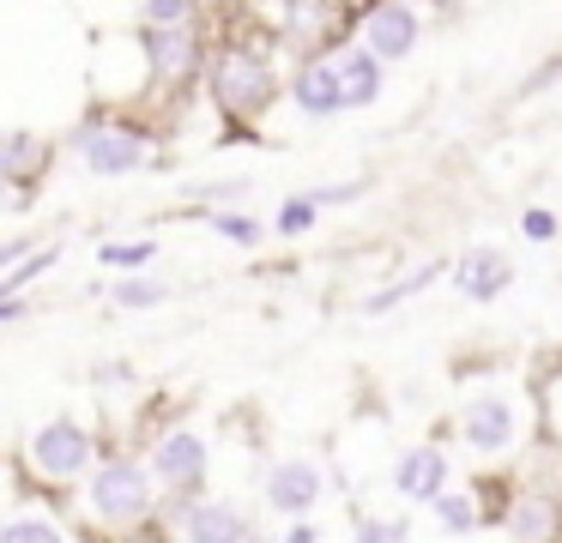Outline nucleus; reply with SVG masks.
Wrapping results in <instances>:
<instances>
[{"mask_svg":"<svg viewBox=\"0 0 562 543\" xmlns=\"http://www.w3.org/2000/svg\"><path fill=\"white\" fill-rule=\"evenodd\" d=\"M453 290H460L465 302H502L508 296V284H514V253L508 248H496V241H484V248H465L460 260H453V278H448Z\"/></svg>","mask_w":562,"mask_h":543,"instance_id":"nucleus-15","label":"nucleus"},{"mask_svg":"<svg viewBox=\"0 0 562 543\" xmlns=\"http://www.w3.org/2000/svg\"><path fill=\"white\" fill-rule=\"evenodd\" d=\"M424 513L436 519V531H448V538H477V531L490 525L484 489H465V483H453L448 495H436V507H424Z\"/></svg>","mask_w":562,"mask_h":543,"instance_id":"nucleus-18","label":"nucleus"},{"mask_svg":"<svg viewBox=\"0 0 562 543\" xmlns=\"http://www.w3.org/2000/svg\"><path fill=\"white\" fill-rule=\"evenodd\" d=\"M496 483V507H490V525L502 543H562V483L538 477V471L514 465Z\"/></svg>","mask_w":562,"mask_h":543,"instance_id":"nucleus-6","label":"nucleus"},{"mask_svg":"<svg viewBox=\"0 0 562 543\" xmlns=\"http://www.w3.org/2000/svg\"><path fill=\"white\" fill-rule=\"evenodd\" d=\"M158 236H115V241H98V265L115 278H139L158 265Z\"/></svg>","mask_w":562,"mask_h":543,"instance_id":"nucleus-19","label":"nucleus"},{"mask_svg":"<svg viewBox=\"0 0 562 543\" xmlns=\"http://www.w3.org/2000/svg\"><path fill=\"white\" fill-rule=\"evenodd\" d=\"M103 453H110V446H103V429H98V422L74 417V410H55V417L31 422L25 441L13 446V477L31 483L37 495L67 501V495H74L79 483L98 471Z\"/></svg>","mask_w":562,"mask_h":543,"instance_id":"nucleus-4","label":"nucleus"},{"mask_svg":"<svg viewBox=\"0 0 562 543\" xmlns=\"http://www.w3.org/2000/svg\"><path fill=\"white\" fill-rule=\"evenodd\" d=\"M139 24H200V0H139Z\"/></svg>","mask_w":562,"mask_h":543,"instance_id":"nucleus-26","label":"nucleus"},{"mask_svg":"<svg viewBox=\"0 0 562 543\" xmlns=\"http://www.w3.org/2000/svg\"><path fill=\"white\" fill-rule=\"evenodd\" d=\"M412 519L405 513H375V507H357L351 513V543H412Z\"/></svg>","mask_w":562,"mask_h":543,"instance_id":"nucleus-23","label":"nucleus"},{"mask_svg":"<svg viewBox=\"0 0 562 543\" xmlns=\"http://www.w3.org/2000/svg\"><path fill=\"white\" fill-rule=\"evenodd\" d=\"M381 84H387V67L369 55L363 43H321L303 67L291 72V109L303 121H333V115H357V109L381 103Z\"/></svg>","mask_w":562,"mask_h":543,"instance_id":"nucleus-3","label":"nucleus"},{"mask_svg":"<svg viewBox=\"0 0 562 543\" xmlns=\"http://www.w3.org/2000/svg\"><path fill=\"white\" fill-rule=\"evenodd\" d=\"M31 314V296H0V326H19Z\"/></svg>","mask_w":562,"mask_h":543,"instance_id":"nucleus-30","label":"nucleus"},{"mask_svg":"<svg viewBox=\"0 0 562 543\" xmlns=\"http://www.w3.org/2000/svg\"><path fill=\"white\" fill-rule=\"evenodd\" d=\"M453 441L465 446V459H472L477 471L502 477V471H514L526 453H532L538 398H526L520 386H508V381L465 386L460 405H453Z\"/></svg>","mask_w":562,"mask_h":543,"instance_id":"nucleus-2","label":"nucleus"},{"mask_svg":"<svg viewBox=\"0 0 562 543\" xmlns=\"http://www.w3.org/2000/svg\"><path fill=\"white\" fill-rule=\"evenodd\" d=\"M272 543H327V538H321L315 519H296V525H279V538H272Z\"/></svg>","mask_w":562,"mask_h":543,"instance_id":"nucleus-29","label":"nucleus"},{"mask_svg":"<svg viewBox=\"0 0 562 543\" xmlns=\"http://www.w3.org/2000/svg\"><path fill=\"white\" fill-rule=\"evenodd\" d=\"M55 265H61V241H37L19 265L0 272V296H31V284H37L43 272H55Z\"/></svg>","mask_w":562,"mask_h":543,"instance_id":"nucleus-21","label":"nucleus"},{"mask_svg":"<svg viewBox=\"0 0 562 543\" xmlns=\"http://www.w3.org/2000/svg\"><path fill=\"white\" fill-rule=\"evenodd\" d=\"M212 200H248V181H206V188H194V205L206 212Z\"/></svg>","mask_w":562,"mask_h":543,"instance_id":"nucleus-28","label":"nucleus"},{"mask_svg":"<svg viewBox=\"0 0 562 543\" xmlns=\"http://www.w3.org/2000/svg\"><path fill=\"white\" fill-rule=\"evenodd\" d=\"M67 157H74L91 181H127V176L158 163L164 145H158V133L139 127V121L115 115V109H91V115H79L74 133H67Z\"/></svg>","mask_w":562,"mask_h":543,"instance_id":"nucleus-5","label":"nucleus"},{"mask_svg":"<svg viewBox=\"0 0 562 543\" xmlns=\"http://www.w3.org/2000/svg\"><path fill=\"white\" fill-rule=\"evenodd\" d=\"M557 79H562V60H550V67H538V72H532V79H526V84H520V97H532V91H544V84H557Z\"/></svg>","mask_w":562,"mask_h":543,"instance_id":"nucleus-31","label":"nucleus"},{"mask_svg":"<svg viewBox=\"0 0 562 543\" xmlns=\"http://www.w3.org/2000/svg\"><path fill=\"white\" fill-rule=\"evenodd\" d=\"M0 543H86V531H79L67 501L37 495L31 483L13 477V501L0 513Z\"/></svg>","mask_w":562,"mask_h":543,"instance_id":"nucleus-12","label":"nucleus"},{"mask_svg":"<svg viewBox=\"0 0 562 543\" xmlns=\"http://www.w3.org/2000/svg\"><path fill=\"white\" fill-rule=\"evenodd\" d=\"M321 217H327V212H321V205H315V193L303 188V193H291V200H284L279 212H272V236L296 241V236H308V229H315Z\"/></svg>","mask_w":562,"mask_h":543,"instance_id":"nucleus-24","label":"nucleus"},{"mask_svg":"<svg viewBox=\"0 0 562 543\" xmlns=\"http://www.w3.org/2000/svg\"><path fill=\"white\" fill-rule=\"evenodd\" d=\"M206 91H212V103H218V115L255 127V121L279 103V67H272V55L255 43H224V48H212Z\"/></svg>","mask_w":562,"mask_h":543,"instance_id":"nucleus-7","label":"nucleus"},{"mask_svg":"<svg viewBox=\"0 0 562 543\" xmlns=\"http://www.w3.org/2000/svg\"><path fill=\"white\" fill-rule=\"evenodd\" d=\"M321 501H327V465H321V459L279 453L267 471H260V513H272L279 525L315 519Z\"/></svg>","mask_w":562,"mask_h":543,"instance_id":"nucleus-10","label":"nucleus"},{"mask_svg":"<svg viewBox=\"0 0 562 543\" xmlns=\"http://www.w3.org/2000/svg\"><path fill=\"white\" fill-rule=\"evenodd\" d=\"M49 163H55V145L43 139V133L13 127L7 139H0V181H7V193H13V212H25V193L49 176Z\"/></svg>","mask_w":562,"mask_h":543,"instance_id":"nucleus-16","label":"nucleus"},{"mask_svg":"<svg viewBox=\"0 0 562 543\" xmlns=\"http://www.w3.org/2000/svg\"><path fill=\"white\" fill-rule=\"evenodd\" d=\"M146 465L158 477V489L176 501H194V495H212V434L200 422H164V429L146 434Z\"/></svg>","mask_w":562,"mask_h":543,"instance_id":"nucleus-8","label":"nucleus"},{"mask_svg":"<svg viewBox=\"0 0 562 543\" xmlns=\"http://www.w3.org/2000/svg\"><path fill=\"white\" fill-rule=\"evenodd\" d=\"M538 434H544V441H557L562 446V369L550 374L544 386H538Z\"/></svg>","mask_w":562,"mask_h":543,"instance_id":"nucleus-25","label":"nucleus"},{"mask_svg":"<svg viewBox=\"0 0 562 543\" xmlns=\"http://www.w3.org/2000/svg\"><path fill=\"white\" fill-rule=\"evenodd\" d=\"M67 507L79 531L103 543H139L146 531H170V495L158 489L146 453H127V446H110L98 471L67 495Z\"/></svg>","mask_w":562,"mask_h":543,"instance_id":"nucleus-1","label":"nucleus"},{"mask_svg":"<svg viewBox=\"0 0 562 543\" xmlns=\"http://www.w3.org/2000/svg\"><path fill=\"white\" fill-rule=\"evenodd\" d=\"M387 489L400 495L405 507H436V495L453 489V453L436 441V434L405 441L400 453H393V465H387Z\"/></svg>","mask_w":562,"mask_h":543,"instance_id":"nucleus-14","label":"nucleus"},{"mask_svg":"<svg viewBox=\"0 0 562 543\" xmlns=\"http://www.w3.org/2000/svg\"><path fill=\"white\" fill-rule=\"evenodd\" d=\"M200 7H212V0H200Z\"/></svg>","mask_w":562,"mask_h":543,"instance_id":"nucleus-32","label":"nucleus"},{"mask_svg":"<svg viewBox=\"0 0 562 543\" xmlns=\"http://www.w3.org/2000/svg\"><path fill=\"white\" fill-rule=\"evenodd\" d=\"M170 543H272L260 531V519L248 513L243 501L231 495H194V501H176L170 507Z\"/></svg>","mask_w":562,"mask_h":543,"instance_id":"nucleus-11","label":"nucleus"},{"mask_svg":"<svg viewBox=\"0 0 562 543\" xmlns=\"http://www.w3.org/2000/svg\"><path fill=\"white\" fill-rule=\"evenodd\" d=\"M424 0H369L363 19H357V43L369 48V55L381 60V67H393V60H412L417 43H424Z\"/></svg>","mask_w":562,"mask_h":543,"instance_id":"nucleus-13","label":"nucleus"},{"mask_svg":"<svg viewBox=\"0 0 562 543\" xmlns=\"http://www.w3.org/2000/svg\"><path fill=\"white\" fill-rule=\"evenodd\" d=\"M139 60H146L151 91H182L212 67V48L200 24H139Z\"/></svg>","mask_w":562,"mask_h":543,"instance_id":"nucleus-9","label":"nucleus"},{"mask_svg":"<svg viewBox=\"0 0 562 543\" xmlns=\"http://www.w3.org/2000/svg\"><path fill=\"white\" fill-rule=\"evenodd\" d=\"M441 278H453V260H417L412 272H400V278H387V284L381 290H369L363 302H357V314H363V320H381V314H393L400 308V302H412V296H424V290H436Z\"/></svg>","mask_w":562,"mask_h":543,"instance_id":"nucleus-17","label":"nucleus"},{"mask_svg":"<svg viewBox=\"0 0 562 543\" xmlns=\"http://www.w3.org/2000/svg\"><path fill=\"white\" fill-rule=\"evenodd\" d=\"M194 217L212 229V236L236 241V248H260V241H267V229H272V224H260V217L248 212V205H206V212L194 205Z\"/></svg>","mask_w":562,"mask_h":543,"instance_id":"nucleus-20","label":"nucleus"},{"mask_svg":"<svg viewBox=\"0 0 562 543\" xmlns=\"http://www.w3.org/2000/svg\"><path fill=\"white\" fill-rule=\"evenodd\" d=\"M110 302H115L122 314H151V308H164V302H170V284H164V278H151V272L115 278V284H110Z\"/></svg>","mask_w":562,"mask_h":543,"instance_id":"nucleus-22","label":"nucleus"},{"mask_svg":"<svg viewBox=\"0 0 562 543\" xmlns=\"http://www.w3.org/2000/svg\"><path fill=\"white\" fill-rule=\"evenodd\" d=\"M520 236L526 241H557L562 236V217L550 212V205H526V212H520Z\"/></svg>","mask_w":562,"mask_h":543,"instance_id":"nucleus-27","label":"nucleus"}]
</instances>
